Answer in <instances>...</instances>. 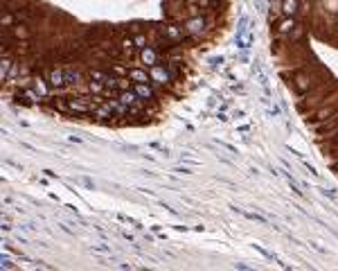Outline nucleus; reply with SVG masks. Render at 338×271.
<instances>
[{
  "mask_svg": "<svg viewBox=\"0 0 338 271\" xmlns=\"http://www.w3.org/2000/svg\"><path fill=\"white\" fill-rule=\"evenodd\" d=\"M282 77L289 81V86L295 91V95H305V93L323 86L325 81L332 80L325 68L320 66V64H313V61L302 68H298V70H293V73H284Z\"/></svg>",
  "mask_w": 338,
  "mask_h": 271,
  "instance_id": "obj_1",
  "label": "nucleus"
},
{
  "mask_svg": "<svg viewBox=\"0 0 338 271\" xmlns=\"http://www.w3.org/2000/svg\"><path fill=\"white\" fill-rule=\"evenodd\" d=\"M338 97V80H329L325 81L323 86L313 88V91L305 93V95H298V99H295V109L300 111V115L305 118L307 113L316 111L318 106L327 104V102H332V99Z\"/></svg>",
  "mask_w": 338,
  "mask_h": 271,
  "instance_id": "obj_2",
  "label": "nucleus"
},
{
  "mask_svg": "<svg viewBox=\"0 0 338 271\" xmlns=\"http://www.w3.org/2000/svg\"><path fill=\"white\" fill-rule=\"evenodd\" d=\"M181 23H183L185 32H187V36L192 41L205 39V36H208V32H210V18L203 12L201 14H192V16H185Z\"/></svg>",
  "mask_w": 338,
  "mask_h": 271,
  "instance_id": "obj_3",
  "label": "nucleus"
},
{
  "mask_svg": "<svg viewBox=\"0 0 338 271\" xmlns=\"http://www.w3.org/2000/svg\"><path fill=\"white\" fill-rule=\"evenodd\" d=\"M336 113H338V97L332 99V102H327V104H323V106H318L316 111L307 113V115H305V125L311 129V127H316L318 122H323V120L336 115Z\"/></svg>",
  "mask_w": 338,
  "mask_h": 271,
  "instance_id": "obj_4",
  "label": "nucleus"
},
{
  "mask_svg": "<svg viewBox=\"0 0 338 271\" xmlns=\"http://www.w3.org/2000/svg\"><path fill=\"white\" fill-rule=\"evenodd\" d=\"M149 75H151V84H156L158 88H165V91H169V88L176 84L174 77H171V73H169L167 64H165V57H163V61H160L158 66L149 68Z\"/></svg>",
  "mask_w": 338,
  "mask_h": 271,
  "instance_id": "obj_5",
  "label": "nucleus"
},
{
  "mask_svg": "<svg viewBox=\"0 0 338 271\" xmlns=\"http://www.w3.org/2000/svg\"><path fill=\"white\" fill-rule=\"evenodd\" d=\"M163 61V52L158 50L154 43H149L147 48H142L140 50V59H138V64L140 66H144V68H151V66H158Z\"/></svg>",
  "mask_w": 338,
  "mask_h": 271,
  "instance_id": "obj_6",
  "label": "nucleus"
},
{
  "mask_svg": "<svg viewBox=\"0 0 338 271\" xmlns=\"http://www.w3.org/2000/svg\"><path fill=\"white\" fill-rule=\"evenodd\" d=\"M336 127H338V113H336V115H332V118L323 120V122H318L316 127H311V131H313V143H318L323 136H327L329 131H334Z\"/></svg>",
  "mask_w": 338,
  "mask_h": 271,
  "instance_id": "obj_7",
  "label": "nucleus"
},
{
  "mask_svg": "<svg viewBox=\"0 0 338 271\" xmlns=\"http://www.w3.org/2000/svg\"><path fill=\"white\" fill-rule=\"evenodd\" d=\"M129 80L133 84H151V75H149V68L140 66V64H133L129 70Z\"/></svg>",
  "mask_w": 338,
  "mask_h": 271,
  "instance_id": "obj_8",
  "label": "nucleus"
},
{
  "mask_svg": "<svg viewBox=\"0 0 338 271\" xmlns=\"http://www.w3.org/2000/svg\"><path fill=\"white\" fill-rule=\"evenodd\" d=\"M300 23V18H295V16H282L277 23H275V34H282V36H289V34L295 30V25Z\"/></svg>",
  "mask_w": 338,
  "mask_h": 271,
  "instance_id": "obj_9",
  "label": "nucleus"
},
{
  "mask_svg": "<svg viewBox=\"0 0 338 271\" xmlns=\"http://www.w3.org/2000/svg\"><path fill=\"white\" fill-rule=\"evenodd\" d=\"M302 12V0H282V14L284 16H295L298 18Z\"/></svg>",
  "mask_w": 338,
  "mask_h": 271,
  "instance_id": "obj_10",
  "label": "nucleus"
},
{
  "mask_svg": "<svg viewBox=\"0 0 338 271\" xmlns=\"http://www.w3.org/2000/svg\"><path fill=\"white\" fill-rule=\"evenodd\" d=\"M305 36H307V25L305 23H298L295 30L286 36V41H289V46H298V43H305Z\"/></svg>",
  "mask_w": 338,
  "mask_h": 271,
  "instance_id": "obj_11",
  "label": "nucleus"
},
{
  "mask_svg": "<svg viewBox=\"0 0 338 271\" xmlns=\"http://www.w3.org/2000/svg\"><path fill=\"white\" fill-rule=\"evenodd\" d=\"M253 75H255V81H257L261 88H268V75L264 73V68H261V61L260 59L253 61Z\"/></svg>",
  "mask_w": 338,
  "mask_h": 271,
  "instance_id": "obj_12",
  "label": "nucleus"
},
{
  "mask_svg": "<svg viewBox=\"0 0 338 271\" xmlns=\"http://www.w3.org/2000/svg\"><path fill=\"white\" fill-rule=\"evenodd\" d=\"M253 41H255L253 32H244V34H237V36H234V43H237V48H239V50H244V52H248V50L253 48Z\"/></svg>",
  "mask_w": 338,
  "mask_h": 271,
  "instance_id": "obj_13",
  "label": "nucleus"
},
{
  "mask_svg": "<svg viewBox=\"0 0 338 271\" xmlns=\"http://www.w3.org/2000/svg\"><path fill=\"white\" fill-rule=\"evenodd\" d=\"M230 210L239 212V215H244V217L250 219V222H257V224H268V219L264 217V215H260V212H246V210H241V208H237V206H230Z\"/></svg>",
  "mask_w": 338,
  "mask_h": 271,
  "instance_id": "obj_14",
  "label": "nucleus"
},
{
  "mask_svg": "<svg viewBox=\"0 0 338 271\" xmlns=\"http://www.w3.org/2000/svg\"><path fill=\"white\" fill-rule=\"evenodd\" d=\"M12 66H14V57H2L0 59V81L5 84L9 73H12Z\"/></svg>",
  "mask_w": 338,
  "mask_h": 271,
  "instance_id": "obj_15",
  "label": "nucleus"
},
{
  "mask_svg": "<svg viewBox=\"0 0 338 271\" xmlns=\"http://www.w3.org/2000/svg\"><path fill=\"white\" fill-rule=\"evenodd\" d=\"M0 23H2V27H12L18 23V16L14 12H7V9H2V18H0Z\"/></svg>",
  "mask_w": 338,
  "mask_h": 271,
  "instance_id": "obj_16",
  "label": "nucleus"
},
{
  "mask_svg": "<svg viewBox=\"0 0 338 271\" xmlns=\"http://www.w3.org/2000/svg\"><path fill=\"white\" fill-rule=\"evenodd\" d=\"M86 86H88V93H92V95H95V97H99V95H102V93H104V81H95V80H88V84H86Z\"/></svg>",
  "mask_w": 338,
  "mask_h": 271,
  "instance_id": "obj_17",
  "label": "nucleus"
},
{
  "mask_svg": "<svg viewBox=\"0 0 338 271\" xmlns=\"http://www.w3.org/2000/svg\"><path fill=\"white\" fill-rule=\"evenodd\" d=\"M133 41H136V46L142 50V48H147L151 43V36L147 32H138V34H133Z\"/></svg>",
  "mask_w": 338,
  "mask_h": 271,
  "instance_id": "obj_18",
  "label": "nucleus"
},
{
  "mask_svg": "<svg viewBox=\"0 0 338 271\" xmlns=\"http://www.w3.org/2000/svg\"><path fill=\"white\" fill-rule=\"evenodd\" d=\"M12 255H14V253L5 249V253L0 255V269H16V265L12 262Z\"/></svg>",
  "mask_w": 338,
  "mask_h": 271,
  "instance_id": "obj_19",
  "label": "nucleus"
},
{
  "mask_svg": "<svg viewBox=\"0 0 338 271\" xmlns=\"http://www.w3.org/2000/svg\"><path fill=\"white\" fill-rule=\"evenodd\" d=\"M250 18L248 16H239V20H237V34H244V32H250Z\"/></svg>",
  "mask_w": 338,
  "mask_h": 271,
  "instance_id": "obj_20",
  "label": "nucleus"
},
{
  "mask_svg": "<svg viewBox=\"0 0 338 271\" xmlns=\"http://www.w3.org/2000/svg\"><path fill=\"white\" fill-rule=\"evenodd\" d=\"M133 88V81L129 77H117V91H131Z\"/></svg>",
  "mask_w": 338,
  "mask_h": 271,
  "instance_id": "obj_21",
  "label": "nucleus"
},
{
  "mask_svg": "<svg viewBox=\"0 0 338 271\" xmlns=\"http://www.w3.org/2000/svg\"><path fill=\"white\" fill-rule=\"evenodd\" d=\"M266 115H268V118H280V115H282V109H280L277 104L268 106V109H266Z\"/></svg>",
  "mask_w": 338,
  "mask_h": 271,
  "instance_id": "obj_22",
  "label": "nucleus"
},
{
  "mask_svg": "<svg viewBox=\"0 0 338 271\" xmlns=\"http://www.w3.org/2000/svg\"><path fill=\"white\" fill-rule=\"evenodd\" d=\"M223 61H226V59H223L221 54H219V57H210V61H208V64H210V68H212V70H216V68H221V64H223Z\"/></svg>",
  "mask_w": 338,
  "mask_h": 271,
  "instance_id": "obj_23",
  "label": "nucleus"
},
{
  "mask_svg": "<svg viewBox=\"0 0 338 271\" xmlns=\"http://www.w3.org/2000/svg\"><path fill=\"white\" fill-rule=\"evenodd\" d=\"M318 192L323 194V197H327V199H338V192L332 190V188H320Z\"/></svg>",
  "mask_w": 338,
  "mask_h": 271,
  "instance_id": "obj_24",
  "label": "nucleus"
},
{
  "mask_svg": "<svg viewBox=\"0 0 338 271\" xmlns=\"http://www.w3.org/2000/svg\"><path fill=\"white\" fill-rule=\"evenodd\" d=\"M302 165H305V167H307V172L311 174L313 179H320V172H318V170H316V167H313V165H311V163H309V160H302Z\"/></svg>",
  "mask_w": 338,
  "mask_h": 271,
  "instance_id": "obj_25",
  "label": "nucleus"
},
{
  "mask_svg": "<svg viewBox=\"0 0 338 271\" xmlns=\"http://www.w3.org/2000/svg\"><path fill=\"white\" fill-rule=\"evenodd\" d=\"M91 249H92V251H99V253H108V255L113 253V249H111V246H106V244H92Z\"/></svg>",
  "mask_w": 338,
  "mask_h": 271,
  "instance_id": "obj_26",
  "label": "nucleus"
},
{
  "mask_svg": "<svg viewBox=\"0 0 338 271\" xmlns=\"http://www.w3.org/2000/svg\"><path fill=\"white\" fill-rule=\"evenodd\" d=\"M215 145L223 147V149H226V152H230V154H239V152H237V147H232V145H228V143H223V140H215Z\"/></svg>",
  "mask_w": 338,
  "mask_h": 271,
  "instance_id": "obj_27",
  "label": "nucleus"
},
{
  "mask_svg": "<svg viewBox=\"0 0 338 271\" xmlns=\"http://www.w3.org/2000/svg\"><path fill=\"white\" fill-rule=\"evenodd\" d=\"M174 172H178V174H185V176H189V174H194V172H192V167H189V165H176V167H174Z\"/></svg>",
  "mask_w": 338,
  "mask_h": 271,
  "instance_id": "obj_28",
  "label": "nucleus"
},
{
  "mask_svg": "<svg viewBox=\"0 0 338 271\" xmlns=\"http://www.w3.org/2000/svg\"><path fill=\"white\" fill-rule=\"evenodd\" d=\"M158 206H160V208H165V210H167V212H171L174 217H178V210H174V208H171V206H169V204H165V201H158Z\"/></svg>",
  "mask_w": 338,
  "mask_h": 271,
  "instance_id": "obj_29",
  "label": "nucleus"
},
{
  "mask_svg": "<svg viewBox=\"0 0 338 271\" xmlns=\"http://www.w3.org/2000/svg\"><path fill=\"white\" fill-rule=\"evenodd\" d=\"M79 181H81V185H86L88 190H95V181H92V179H88V176H84V179H79Z\"/></svg>",
  "mask_w": 338,
  "mask_h": 271,
  "instance_id": "obj_30",
  "label": "nucleus"
},
{
  "mask_svg": "<svg viewBox=\"0 0 338 271\" xmlns=\"http://www.w3.org/2000/svg\"><path fill=\"white\" fill-rule=\"evenodd\" d=\"M215 118L219 120V122H230V118H228V115H226V113H223V111H219V109H216V113H215Z\"/></svg>",
  "mask_w": 338,
  "mask_h": 271,
  "instance_id": "obj_31",
  "label": "nucleus"
},
{
  "mask_svg": "<svg viewBox=\"0 0 338 271\" xmlns=\"http://www.w3.org/2000/svg\"><path fill=\"white\" fill-rule=\"evenodd\" d=\"M138 190L142 192V194H147V197H151V199H156V192H154V190H149V188H138Z\"/></svg>",
  "mask_w": 338,
  "mask_h": 271,
  "instance_id": "obj_32",
  "label": "nucleus"
},
{
  "mask_svg": "<svg viewBox=\"0 0 338 271\" xmlns=\"http://www.w3.org/2000/svg\"><path fill=\"white\" fill-rule=\"evenodd\" d=\"M122 238L126 239V242H129V244H133V242H136V238H133V235H131L129 231H122Z\"/></svg>",
  "mask_w": 338,
  "mask_h": 271,
  "instance_id": "obj_33",
  "label": "nucleus"
},
{
  "mask_svg": "<svg viewBox=\"0 0 338 271\" xmlns=\"http://www.w3.org/2000/svg\"><path fill=\"white\" fill-rule=\"evenodd\" d=\"M149 147H151V149H160V152L167 154V147H163L160 143H149Z\"/></svg>",
  "mask_w": 338,
  "mask_h": 271,
  "instance_id": "obj_34",
  "label": "nucleus"
},
{
  "mask_svg": "<svg viewBox=\"0 0 338 271\" xmlns=\"http://www.w3.org/2000/svg\"><path fill=\"white\" fill-rule=\"evenodd\" d=\"M0 231H2V233H12V224H9V222H2Z\"/></svg>",
  "mask_w": 338,
  "mask_h": 271,
  "instance_id": "obj_35",
  "label": "nucleus"
},
{
  "mask_svg": "<svg viewBox=\"0 0 338 271\" xmlns=\"http://www.w3.org/2000/svg\"><path fill=\"white\" fill-rule=\"evenodd\" d=\"M34 267H36V269H52V267H50V265H46L43 260H36V265H34Z\"/></svg>",
  "mask_w": 338,
  "mask_h": 271,
  "instance_id": "obj_36",
  "label": "nucleus"
},
{
  "mask_svg": "<svg viewBox=\"0 0 338 271\" xmlns=\"http://www.w3.org/2000/svg\"><path fill=\"white\" fill-rule=\"evenodd\" d=\"M43 174H46L47 179H59V174H57V172H52V170H43Z\"/></svg>",
  "mask_w": 338,
  "mask_h": 271,
  "instance_id": "obj_37",
  "label": "nucleus"
},
{
  "mask_svg": "<svg viewBox=\"0 0 338 271\" xmlns=\"http://www.w3.org/2000/svg\"><path fill=\"white\" fill-rule=\"evenodd\" d=\"M230 88H232V93H244V91H246V88L241 86V84H232Z\"/></svg>",
  "mask_w": 338,
  "mask_h": 271,
  "instance_id": "obj_38",
  "label": "nucleus"
},
{
  "mask_svg": "<svg viewBox=\"0 0 338 271\" xmlns=\"http://www.w3.org/2000/svg\"><path fill=\"white\" fill-rule=\"evenodd\" d=\"M117 267H120L122 271H131V269H133V265H131V262H122V265H117Z\"/></svg>",
  "mask_w": 338,
  "mask_h": 271,
  "instance_id": "obj_39",
  "label": "nucleus"
},
{
  "mask_svg": "<svg viewBox=\"0 0 338 271\" xmlns=\"http://www.w3.org/2000/svg\"><path fill=\"white\" fill-rule=\"evenodd\" d=\"M68 140H70V143H77V145L84 143V138H79V136H68Z\"/></svg>",
  "mask_w": 338,
  "mask_h": 271,
  "instance_id": "obj_40",
  "label": "nucleus"
},
{
  "mask_svg": "<svg viewBox=\"0 0 338 271\" xmlns=\"http://www.w3.org/2000/svg\"><path fill=\"white\" fill-rule=\"evenodd\" d=\"M234 267H237V269H241V271H248V269H250V267H248V265H244V262H237V265H234Z\"/></svg>",
  "mask_w": 338,
  "mask_h": 271,
  "instance_id": "obj_41",
  "label": "nucleus"
},
{
  "mask_svg": "<svg viewBox=\"0 0 338 271\" xmlns=\"http://www.w3.org/2000/svg\"><path fill=\"white\" fill-rule=\"evenodd\" d=\"M237 59H239V61H248V54L241 50V54H237Z\"/></svg>",
  "mask_w": 338,
  "mask_h": 271,
  "instance_id": "obj_42",
  "label": "nucleus"
},
{
  "mask_svg": "<svg viewBox=\"0 0 338 271\" xmlns=\"http://www.w3.org/2000/svg\"><path fill=\"white\" fill-rule=\"evenodd\" d=\"M239 131H241V133H248V131H250V127H248V125H241V127H239Z\"/></svg>",
  "mask_w": 338,
  "mask_h": 271,
  "instance_id": "obj_43",
  "label": "nucleus"
},
{
  "mask_svg": "<svg viewBox=\"0 0 338 271\" xmlns=\"http://www.w3.org/2000/svg\"><path fill=\"white\" fill-rule=\"evenodd\" d=\"M332 170H334V172L338 174V163H334V165H332Z\"/></svg>",
  "mask_w": 338,
  "mask_h": 271,
  "instance_id": "obj_44",
  "label": "nucleus"
},
{
  "mask_svg": "<svg viewBox=\"0 0 338 271\" xmlns=\"http://www.w3.org/2000/svg\"><path fill=\"white\" fill-rule=\"evenodd\" d=\"M334 20H336V34H338V14L334 16Z\"/></svg>",
  "mask_w": 338,
  "mask_h": 271,
  "instance_id": "obj_45",
  "label": "nucleus"
}]
</instances>
